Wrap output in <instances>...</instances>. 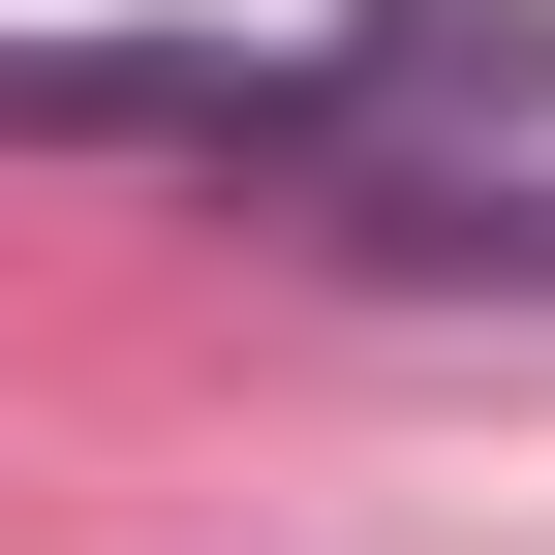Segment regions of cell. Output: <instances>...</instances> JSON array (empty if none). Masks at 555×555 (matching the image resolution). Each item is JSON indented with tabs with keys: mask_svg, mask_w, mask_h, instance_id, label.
<instances>
[{
	"mask_svg": "<svg viewBox=\"0 0 555 555\" xmlns=\"http://www.w3.org/2000/svg\"><path fill=\"white\" fill-rule=\"evenodd\" d=\"M339 124V62L309 31H0V155H309Z\"/></svg>",
	"mask_w": 555,
	"mask_h": 555,
	"instance_id": "cell-1",
	"label": "cell"
},
{
	"mask_svg": "<svg viewBox=\"0 0 555 555\" xmlns=\"http://www.w3.org/2000/svg\"><path fill=\"white\" fill-rule=\"evenodd\" d=\"M247 185H278L339 278H525V309H555V185H525V155H371V124H309V155H247Z\"/></svg>",
	"mask_w": 555,
	"mask_h": 555,
	"instance_id": "cell-2",
	"label": "cell"
},
{
	"mask_svg": "<svg viewBox=\"0 0 555 555\" xmlns=\"http://www.w3.org/2000/svg\"><path fill=\"white\" fill-rule=\"evenodd\" d=\"M309 62H339V124H525L555 93V0H339Z\"/></svg>",
	"mask_w": 555,
	"mask_h": 555,
	"instance_id": "cell-3",
	"label": "cell"
}]
</instances>
